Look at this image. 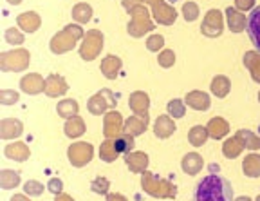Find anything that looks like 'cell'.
Here are the masks:
<instances>
[{"mask_svg":"<svg viewBox=\"0 0 260 201\" xmlns=\"http://www.w3.org/2000/svg\"><path fill=\"white\" fill-rule=\"evenodd\" d=\"M69 91V85L65 82L63 76L60 74H49L45 78V95L51 96V98H58V96H63L65 93Z\"/></svg>","mask_w":260,"mask_h":201,"instance_id":"obj_11","label":"cell"},{"mask_svg":"<svg viewBox=\"0 0 260 201\" xmlns=\"http://www.w3.org/2000/svg\"><path fill=\"white\" fill-rule=\"evenodd\" d=\"M31 62V54L27 49H15V51H6L0 53V69L4 73H18L29 67Z\"/></svg>","mask_w":260,"mask_h":201,"instance_id":"obj_5","label":"cell"},{"mask_svg":"<svg viewBox=\"0 0 260 201\" xmlns=\"http://www.w3.org/2000/svg\"><path fill=\"white\" fill-rule=\"evenodd\" d=\"M162 45H165V37H161V35H152L146 40V49L152 53H157L159 49H162Z\"/></svg>","mask_w":260,"mask_h":201,"instance_id":"obj_46","label":"cell"},{"mask_svg":"<svg viewBox=\"0 0 260 201\" xmlns=\"http://www.w3.org/2000/svg\"><path fill=\"white\" fill-rule=\"evenodd\" d=\"M168 2H170V4H175V2H177V0H168Z\"/></svg>","mask_w":260,"mask_h":201,"instance_id":"obj_55","label":"cell"},{"mask_svg":"<svg viewBox=\"0 0 260 201\" xmlns=\"http://www.w3.org/2000/svg\"><path fill=\"white\" fill-rule=\"evenodd\" d=\"M4 38H6V42H8V44H11V45H20V44H24V35H22L20 31H18V29H15V27L6 29Z\"/></svg>","mask_w":260,"mask_h":201,"instance_id":"obj_42","label":"cell"},{"mask_svg":"<svg viewBox=\"0 0 260 201\" xmlns=\"http://www.w3.org/2000/svg\"><path fill=\"white\" fill-rule=\"evenodd\" d=\"M20 185V174L16 170H9V168H4L0 170V187L4 190H11L15 187Z\"/></svg>","mask_w":260,"mask_h":201,"instance_id":"obj_34","label":"cell"},{"mask_svg":"<svg viewBox=\"0 0 260 201\" xmlns=\"http://www.w3.org/2000/svg\"><path fill=\"white\" fill-rule=\"evenodd\" d=\"M11 201H29V197L24 196V194H15V196L11 197Z\"/></svg>","mask_w":260,"mask_h":201,"instance_id":"obj_51","label":"cell"},{"mask_svg":"<svg viewBox=\"0 0 260 201\" xmlns=\"http://www.w3.org/2000/svg\"><path fill=\"white\" fill-rule=\"evenodd\" d=\"M83 37V29H81L80 24H69L61 29L60 33H56L53 38H51V51L54 54H63L69 53L71 49H74V45L78 44V40Z\"/></svg>","mask_w":260,"mask_h":201,"instance_id":"obj_4","label":"cell"},{"mask_svg":"<svg viewBox=\"0 0 260 201\" xmlns=\"http://www.w3.org/2000/svg\"><path fill=\"white\" fill-rule=\"evenodd\" d=\"M20 100V95L16 93V91H11V89H2L0 91V103L2 105H13Z\"/></svg>","mask_w":260,"mask_h":201,"instance_id":"obj_43","label":"cell"},{"mask_svg":"<svg viewBox=\"0 0 260 201\" xmlns=\"http://www.w3.org/2000/svg\"><path fill=\"white\" fill-rule=\"evenodd\" d=\"M73 18L78 22V24H87V22L92 18V8H90L89 4H76L73 8Z\"/></svg>","mask_w":260,"mask_h":201,"instance_id":"obj_37","label":"cell"},{"mask_svg":"<svg viewBox=\"0 0 260 201\" xmlns=\"http://www.w3.org/2000/svg\"><path fill=\"white\" fill-rule=\"evenodd\" d=\"M4 154L13 161H25L31 156V151L24 141H13V143L6 145Z\"/></svg>","mask_w":260,"mask_h":201,"instance_id":"obj_20","label":"cell"},{"mask_svg":"<svg viewBox=\"0 0 260 201\" xmlns=\"http://www.w3.org/2000/svg\"><path fill=\"white\" fill-rule=\"evenodd\" d=\"M201 31H203L204 37L208 38H217L222 35L224 31V18L222 13L219 9H210L206 13V17L203 20V25H201Z\"/></svg>","mask_w":260,"mask_h":201,"instance_id":"obj_9","label":"cell"},{"mask_svg":"<svg viewBox=\"0 0 260 201\" xmlns=\"http://www.w3.org/2000/svg\"><path fill=\"white\" fill-rule=\"evenodd\" d=\"M118 151L114 147V138H107L102 145H100V158H102L105 163H112V161L118 160Z\"/></svg>","mask_w":260,"mask_h":201,"instance_id":"obj_36","label":"cell"},{"mask_svg":"<svg viewBox=\"0 0 260 201\" xmlns=\"http://www.w3.org/2000/svg\"><path fill=\"white\" fill-rule=\"evenodd\" d=\"M235 8L239 11H249V9H255V0H235Z\"/></svg>","mask_w":260,"mask_h":201,"instance_id":"obj_48","label":"cell"},{"mask_svg":"<svg viewBox=\"0 0 260 201\" xmlns=\"http://www.w3.org/2000/svg\"><path fill=\"white\" fill-rule=\"evenodd\" d=\"M246 29H248V35H249L251 44L255 45V49L260 53V6L249 13Z\"/></svg>","mask_w":260,"mask_h":201,"instance_id":"obj_16","label":"cell"},{"mask_svg":"<svg viewBox=\"0 0 260 201\" xmlns=\"http://www.w3.org/2000/svg\"><path fill=\"white\" fill-rule=\"evenodd\" d=\"M177 131V127H175L174 120H172L170 114H162L159 116L157 120H155L154 123V132L157 138H161V140H167V138H170L174 132Z\"/></svg>","mask_w":260,"mask_h":201,"instance_id":"obj_18","label":"cell"},{"mask_svg":"<svg viewBox=\"0 0 260 201\" xmlns=\"http://www.w3.org/2000/svg\"><path fill=\"white\" fill-rule=\"evenodd\" d=\"M256 201H260V194H258V197H256Z\"/></svg>","mask_w":260,"mask_h":201,"instance_id":"obj_56","label":"cell"},{"mask_svg":"<svg viewBox=\"0 0 260 201\" xmlns=\"http://www.w3.org/2000/svg\"><path fill=\"white\" fill-rule=\"evenodd\" d=\"M244 66L249 69L251 78L255 80L256 83H260V53L248 51V53L244 54Z\"/></svg>","mask_w":260,"mask_h":201,"instance_id":"obj_28","label":"cell"},{"mask_svg":"<svg viewBox=\"0 0 260 201\" xmlns=\"http://www.w3.org/2000/svg\"><path fill=\"white\" fill-rule=\"evenodd\" d=\"M152 15H154L155 22H157V24H162V25H172L175 22V18H177L175 8L168 6L167 2L152 6Z\"/></svg>","mask_w":260,"mask_h":201,"instance_id":"obj_12","label":"cell"},{"mask_svg":"<svg viewBox=\"0 0 260 201\" xmlns=\"http://www.w3.org/2000/svg\"><path fill=\"white\" fill-rule=\"evenodd\" d=\"M107 201H128L121 194H107Z\"/></svg>","mask_w":260,"mask_h":201,"instance_id":"obj_49","label":"cell"},{"mask_svg":"<svg viewBox=\"0 0 260 201\" xmlns=\"http://www.w3.org/2000/svg\"><path fill=\"white\" fill-rule=\"evenodd\" d=\"M143 4H150V6H155V4H161L165 0H141Z\"/></svg>","mask_w":260,"mask_h":201,"instance_id":"obj_52","label":"cell"},{"mask_svg":"<svg viewBox=\"0 0 260 201\" xmlns=\"http://www.w3.org/2000/svg\"><path fill=\"white\" fill-rule=\"evenodd\" d=\"M24 132V125L20 120L15 118H4L0 122V138L2 140H15Z\"/></svg>","mask_w":260,"mask_h":201,"instance_id":"obj_13","label":"cell"},{"mask_svg":"<svg viewBox=\"0 0 260 201\" xmlns=\"http://www.w3.org/2000/svg\"><path fill=\"white\" fill-rule=\"evenodd\" d=\"M195 201H233L232 183L222 176L210 174L195 187Z\"/></svg>","mask_w":260,"mask_h":201,"instance_id":"obj_1","label":"cell"},{"mask_svg":"<svg viewBox=\"0 0 260 201\" xmlns=\"http://www.w3.org/2000/svg\"><path fill=\"white\" fill-rule=\"evenodd\" d=\"M128 107L134 111V114H148V107H150V98L146 93L136 91L128 98Z\"/></svg>","mask_w":260,"mask_h":201,"instance_id":"obj_23","label":"cell"},{"mask_svg":"<svg viewBox=\"0 0 260 201\" xmlns=\"http://www.w3.org/2000/svg\"><path fill=\"white\" fill-rule=\"evenodd\" d=\"M125 163L130 168V173L143 174L146 173V167H148V154L146 152L132 151L130 154H125Z\"/></svg>","mask_w":260,"mask_h":201,"instance_id":"obj_14","label":"cell"},{"mask_svg":"<svg viewBox=\"0 0 260 201\" xmlns=\"http://www.w3.org/2000/svg\"><path fill=\"white\" fill-rule=\"evenodd\" d=\"M47 190L53 192L54 196H58V194H61V190H63V181H61L60 178H51L47 183Z\"/></svg>","mask_w":260,"mask_h":201,"instance_id":"obj_47","label":"cell"},{"mask_svg":"<svg viewBox=\"0 0 260 201\" xmlns=\"http://www.w3.org/2000/svg\"><path fill=\"white\" fill-rule=\"evenodd\" d=\"M183 17L186 22L197 20V17H199V8H197V4H193V2H186V4L183 6Z\"/></svg>","mask_w":260,"mask_h":201,"instance_id":"obj_45","label":"cell"},{"mask_svg":"<svg viewBox=\"0 0 260 201\" xmlns=\"http://www.w3.org/2000/svg\"><path fill=\"white\" fill-rule=\"evenodd\" d=\"M235 138L244 145V149H249V151H258L260 149V136H256L255 132L248 131V129L237 131Z\"/></svg>","mask_w":260,"mask_h":201,"instance_id":"obj_27","label":"cell"},{"mask_svg":"<svg viewBox=\"0 0 260 201\" xmlns=\"http://www.w3.org/2000/svg\"><path fill=\"white\" fill-rule=\"evenodd\" d=\"M54 201H74V199L69 196V194H63V192H61V194H58V196L54 197Z\"/></svg>","mask_w":260,"mask_h":201,"instance_id":"obj_50","label":"cell"},{"mask_svg":"<svg viewBox=\"0 0 260 201\" xmlns=\"http://www.w3.org/2000/svg\"><path fill=\"white\" fill-rule=\"evenodd\" d=\"M181 167H183V170L186 174L195 176V174H199L201 170H203V167H204L203 156H201V154H197V152H188L186 156L183 158V161H181Z\"/></svg>","mask_w":260,"mask_h":201,"instance_id":"obj_25","label":"cell"},{"mask_svg":"<svg viewBox=\"0 0 260 201\" xmlns=\"http://www.w3.org/2000/svg\"><path fill=\"white\" fill-rule=\"evenodd\" d=\"M121 66H123L121 58L114 56V54H107V56L103 58L102 67H100V69H102V73H103V76H105V78L116 80V76L119 74V69H121Z\"/></svg>","mask_w":260,"mask_h":201,"instance_id":"obj_24","label":"cell"},{"mask_svg":"<svg viewBox=\"0 0 260 201\" xmlns=\"http://www.w3.org/2000/svg\"><path fill=\"white\" fill-rule=\"evenodd\" d=\"M226 20L233 33H242L246 25H248L246 15H242V11H239L237 8H232V6L226 9Z\"/></svg>","mask_w":260,"mask_h":201,"instance_id":"obj_21","label":"cell"},{"mask_svg":"<svg viewBox=\"0 0 260 201\" xmlns=\"http://www.w3.org/2000/svg\"><path fill=\"white\" fill-rule=\"evenodd\" d=\"M258 100H260V93H258Z\"/></svg>","mask_w":260,"mask_h":201,"instance_id":"obj_57","label":"cell"},{"mask_svg":"<svg viewBox=\"0 0 260 201\" xmlns=\"http://www.w3.org/2000/svg\"><path fill=\"white\" fill-rule=\"evenodd\" d=\"M103 33L98 29H90L87 31V35L83 37V44L80 45V56L85 62H90L94 58H98V54L103 49Z\"/></svg>","mask_w":260,"mask_h":201,"instance_id":"obj_6","label":"cell"},{"mask_svg":"<svg viewBox=\"0 0 260 201\" xmlns=\"http://www.w3.org/2000/svg\"><path fill=\"white\" fill-rule=\"evenodd\" d=\"M16 24H18V27H20L22 31H25V33H35V31H38V27H40L42 20H40V17H38V13L25 11V13H22V15H18Z\"/></svg>","mask_w":260,"mask_h":201,"instance_id":"obj_22","label":"cell"},{"mask_svg":"<svg viewBox=\"0 0 260 201\" xmlns=\"http://www.w3.org/2000/svg\"><path fill=\"white\" fill-rule=\"evenodd\" d=\"M244 151V145L240 143L239 140H237L235 136L233 138H228L226 141H224V145H222V152H224V156L226 158H237L240 154V152Z\"/></svg>","mask_w":260,"mask_h":201,"instance_id":"obj_38","label":"cell"},{"mask_svg":"<svg viewBox=\"0 0 260 201\" xmlns=\"http://www.w3.org/2000/svg\"><path fill=\"white\" fill-rule=\"evenodd\" d=\"M109 189H110V181L107 180V178H96V180H92V183H90V190H92L94 194H100V196H107L109 194Z\"/></svg>","mask_w":260,"mask_h":201,"instance_id":"obj_40","label":"cell"},{"mask_svg":"<svg viewBox=\"0 0 260 201\" xmlns=\"http://www.w3.org/2000/svg\"><path fill=\"white\" fill-rule=\"evenodd\" d=\"M65 136H69V138H80L83 132H85V123L80 116H73L65 122Z\"/></svg>","mask_w":260,"mask_h":201,"instance_id":"obj_29","label":"cell"},{"mask_svg":"<svg viewBox=\"0 0 260 201\" xmlns=\"http://www.w3.org/2000/svg\"><path fill=\"white\" fill-rule=\"evenodd\" d=\"M20 89L24 91L25 95H38V93L45 91V80L37 73L25 74L24 78L20 80Z\"/></svg>","mask_w":260,"mask_h":201,"instance_id":"obj_17","label":"cell"},{"mask_svg":"<svg viewBox=\"0 0 260 201\" xmlns=\"http://www.w3.org/2000/svg\"><path fill=\"white\" fill-rule=\"evenodd\" d=\"M210 89H211V93L217 96V98H224V96H228L230 89H232V82H230L226 76L219 74V76H215V78L211 80Z\"/></svg>","mask_w":260,"mask_h":201,"instance_id":"obj_31","label":"cell"},{"mask_svg":"<svg viewBox=\"0 0 260 201\" xmlns=\"http://www.w3.org/2000/svg\"><path fill=\"white\" fill-rule=\"evenodd\" d=\"M141 187L148 196L159 197V199H172L177 194V187L165 178L155 176L154 173H143Z\"/></svg>","mask_w":260,"mask_h":201,"instance_id":"obj_3","label":"cell"},{"mask_svg":"<svg viewBox=\"0 0 260 201\" xmlns=\"http://www.w3.org/2000/svg\"><path fill=\"white\" fill-rule=\"evenodd\" d=\"M78 111H80V105H78L76 100H71V98L61 100V102H58V105H56L58 116H61V118H65V120L76 116Z\"/></svg>","mask_w":260,"mask_h":201,"instance_id":"obj_30","label":"cell"},{"mask_svg":"<svg viewBox=\"0 0 260 201\" xmlns=\"http://www.w3.org/2000/svg\"><path fill=\"white\" fill-rule=\"evenodd\" d=\"M184 103L188 107H191V109H195V111H208L211 105L210 96L204 91H191V93H188L186 98H184Z\"/></svg>","mask_w":260,"mask_h":201,"instance_id":"obj_19","label":"cell"},{"mask_svg":"<svg viewBox=\"0 0 260 201\" xmlns=\"http://www.w3.org/2000/svg\"><path fill=\"white\" fill-rule=\"evenodd\" d=\"M24 190H25V194H27L29 197H31V196H40V194L44 192V185H42L40 181H37V180H29V181H25V183H24Z\"/></svg>","mask_w":260,"mask_h":201,"instance_id":"obj_44","label":"cell"},{"mask_svg":"<svg viewBox=\"0 0 260 201\" xmlns=\"http://www.w3.org/2000/svg\"><path fill=\"white\" fill-rule=\"evenodd\" d=\"M208 138H210V132H208V129L203 127V125H195V127H191L190 132H188V141H190L193 147H203Z\"/></svg>","mask_w":260,"mask_h":201,"instance_id":"obj_33","label":"cell"},{"mask_svg":"<svg viewBox=\"0 0 260 201\" xmlns=\"http://www.w3.org/2000/svg\"><path fill=\"white\" fill-rule=\"evenodd\" d=\"M123 8L132 15L128 25H126V31H128L130 37L139 38L145 33H150L152 29H154L148 9L145 8L141 0H123Z\"/></svg>","mask_w":260,"mask_h":201,"instance_id":"obj_2","label":"cell"},{"mask_svg":"<svg viewBox=\"0 0 260 201\" xmlns=\"http://www.w3.org/2000/svg\"><path fill=\"white\" fill-rule=\"evenodd\" d=\"M167 109H168V114H170L174 120L175 118H183L184 112H186V103H184L183 100L174 98V100H170V102H168Z\"/></svg>","mask_w":260,"mask_h":201,"instance_id":"obj_39","label":"cell"},{"mask_svg":"<svg viewBox=\"0 0 260 201\" xmlns=\"http://www.w3.org/2000/svg\"><path fill=\"white\" fill-rule=\"evenodd\" d=\"M116 96L110 93L109 89H102L100 93H96L94 96H90L89 103H87V109H89L90 114H105L110 107H116Z\"/></svg>","mask_w":260,"mask_h":201,"instance_id":"obj_7","label":"cell"},{"mask_svg":"<svg viewBox=\"0 0 260 201\" xmlns=\"http://www.w3.org/2000/svg\"><path fill=\"white\" fill-rule=\"evenodd\" d=\"M159 66L165 67V69H170L172 66L175 64V53L172 49H162L161 53H159Z\"/></svg>","mask_w":260,"mask_h":201,"instance_id":"obj_41","label":"cell"},{"mask_svg":"<svg viewBox=\"0 0 260 201\" xmlns=\"http://www.w3.org/2000/svg\"><path fill=\"white\" fill-rule=\"evenodd\" d=\"M67 156L73 167H85L94 156V147L87 141H78L73 143L67 151Z\"/></svg>","mask_w":260,"mask_h":201,"instance_id":"obj_8","label":"cell"},{"mask_svg":"<svg viewBox=\"0 0 260 201\" xmlns=\"http://www.w3.org/2000/svg\"><path fill=\"white\" fill-rule=\"evenodd\" d=\"M8 2H9L11 6H18V4L22 2V0H8Z\"/></svg>","mask_w":260,"mask_h":201,"instance_id":"obj_54","label":"cell"},{"mask_svg":"<svg viewBox=\"0 0 260 201\" xmlns=\"http://www.w3.org/2000/svg\"><path fill=\"white\" fill-rule=\"evenodd\" d=\"M235 201H251V197H248V196H240V197H237Z\"/></svg>","mask_w":260,"mask_h":201,"instance_id":"obj_53","label":"cell"},{"mask_svg":"<svg viewBox=\"0 0 260 201\" xmlns=\"http://www.w3.org/2000/svg\"><path fill=\"white\" fill-rule=\"evenodd\" d=\"M148 127V114H134L130 118L125 120V125H123V132L130 136H139L146 131Z\"/></svg>","mask_w":260,"mask_h":201,"instance_id":"obj_15","label":"cell"},{"mask_svg":"<svg viewBox=\"0 0 260 201\" xmlns=\"http://www.w3.org/2000/svg\"><path fill=\"white\" fill-rule=\"evenodd\" d=\"M123 122L121 112L118 111H109L103 116V134L107 138H118L119 134H123Z\"/></svg>","mask_w":260,"mask_h":201,"instance_id":"obj_10","label":"cell"},{"mask_svg":"<svg viewBox=\"0 0 260 201\" xmlns=\"http://www.w3.org/2000/svg\"><path fill=\"white\" fill-rule=\"evenodd\" d=\"M134 136L126 134V132L119 134L118 138H114V147H116L118 154H130L134 151Z\"/></svg>","mask_w":260,"mask_h":201,"instance_id":"obj_35","label":"cell"},{"mask_svg":"<svg viewBox=\"0 0 260 201\" xmlns=\"http://www.w3.org/2000/svg\"><path fill=\"white\" fill-rule=\"evenodd\" d=\"M242 170L248 178L260 176V154H249L242 161Z\"/></svg>","mask_w":260,"mask_h":201,"instance_id":"obj_32","label":"cell"},{"mask_svg":"<svg viewBox=\"0 0 260 201\" xmlns=\"http://www.w3.org/2000/svg\"><path fill=\"white\" fill-rule=\"evenodd\" d=\"M208 132H210V138L213 140H222L224 136L230 132V125H228L226 120L222 118H211L206 125Z\"/></svg>","mask_w":260,"mask_h":201,"instance_id":"obj_26","label":"cell"}]
</instances>
